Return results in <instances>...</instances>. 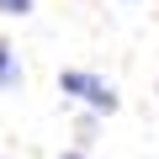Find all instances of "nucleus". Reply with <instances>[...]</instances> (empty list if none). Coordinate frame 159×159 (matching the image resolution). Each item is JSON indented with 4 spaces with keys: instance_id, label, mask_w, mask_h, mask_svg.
Segmentation results:
<instances>
[{
    "instance_id": "obj_1",
    "label": "nucleus",
    "mask_w": 159,
    "mask_h": 159,
    "mask_svg": "<svg viewBox=\"0 0 159 159\" xmlns=\"http://www.w3.org/2000/svg\"><path fill=\"white\" fill-rule=\"evenodd\" d=\"M58 90H64L69 101H85L96 117H111V111L122 106V101H117V90L106 85L101 74H90V69H64V74H58Z\"/></svg>"
},
{
    "instance_id": "obj_2",
    "label": "nucleus",
    "mask_w": 159,
    "mask_h": 159,
    "mask_svg": "<svg viewBox=\"0 0 159 159\" xmlns=\"http://www.w3.org/2000/svg\"><path fill=\"white\" fill-rule=\"evenodd\" d=\"M11 85H21V64H16V48L0 37V90H11Z\"/></svg>"
},
{
    "instance_id": "obj_3",
    "label": "nucleus",
    "mask_w": 159,
    "mask_h": 159,
    "mask_svg": "<svg viewBox=\"0 0 159 159\" xmlns=\"http://www.w3.org/2000/svg\"><path fill=\"white\" fill-rule=\"evenodd\" d=\"M0 16H32V0H0Z\"/></svg>"
},
{
    "instance_id": "obj_4",
    "label": "nucleus",
    "mask_w": 159,
    "mask_h": 159,
    "mask_svg": "<svg viewBox=\"0 0 159 159\" xmlns=\"http://www.w3.org/2000/svg\"><path fill=\"white\" fill-rule=\"evenodd\" d=\"M58 159H90V154H85V148H69V154H58Z\"/></svg>"
},
{
    "instance_id": "obj_5",
    "label": "nucleus",
    "mask_w": 159,
    "mask_h": 159,
    "mask_svg": "<svg viewBox=\"0 0 159 159\" xmlns=\"http://www.w3.org/2000/svg\"><path fill=\"white\" fill-rule=\"evenodd\" d=\"M0 159H11V154H0Z\"/></svg>"
}]
</instances>
